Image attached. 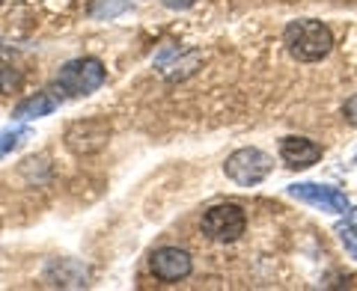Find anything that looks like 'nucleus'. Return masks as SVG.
<instances>
[{"instance_id": "9d476101", "label": "nucleus", "mask_w": 357, "mask_h": 291, "mask_svg": "<svg viewBox=\"0 0 357 291\" xmlns=\"http://www.w3.org/2000/svg\"><path fill=\"white\" fill-rule=\"evenodd\" d=\"M60 102H63V95L57 93V89H45V93H36L33 98H27V102H21L15 107V119L27 122V119L48 116V113H54V110L60 107Z\"/></svg>"}, {"instance_id": "6e6552de", "label": "nucleus", "mask_w": 357, "mask_h": 291, "mask_svg": "<svg viewBox=\"0 0 357 291\" xmlns=\"http://www.w3.org/2000/svg\"><path fill=\"white\" fill-rule=\"evenodd\" d=\"M199 65V54L197 51H178L173 45H167V48L158 54V60H155V69L161 72V77L167 81H185V77H191Z\"/></svg>"}, {"instance_id": "1a4fd4ad", "label": "nucleus", "mask_w": 357, "mask_h": 291, "mask_svg": "<svg viewBox=\"0 0 357 291\" xmlns=\"http://www.w3.org/2000/svg\"><path fill=\"white\" fill-rule=\"evenodd\" d=\"M280 158L292 170H307L321 158V146L307 137H283L280 140Z\"/></svg>"}, {"instance_id": "dca6fc26", "label": "nucleus", "mask_w": 357, "mask_h": 291, "mask_svg": "<svg viewBox=\"0 0 357 291\" xmlns=\"http://www.w3.org/2000/svg\"><path fill=\"white\" fill-rule=\"evenodd\" d=\"M0 3H3V0H0Z\"/></svg>"}, {"instance_id": "f8f14e48", "label": "nucleus", "mask_w": 357, "mask_h": 291, "mask_svg": "<svg viewBox=\"0 0 357 291\" xmlns=\"http://www.w3.org/2000/svg\"><path fill=\"white\" fill-rule=\"evenodd\" d=\"M128 3H131V0H98V3L93 6V15H96V18H105V15L114 18V15H119Z\"/></svg>"}, {"instance_id": "f3484780", "label": "nucleus", "mask_w": 357, "mask_h": 291, "mask_svg": "<svg viewBox=\"0 0 357 291\" xmlns=\"http://www.w3.org/2000/svg\"><path fill=\"white\" fill-rule=\"evenodd\" d=\"M354 161H357V158H354Z\"/></svg>"}, {"instance_id": "39448f33", "label": "nucleus", "mask_w": 357, "mask_h": 291, "mask_svg": "<svg viewBox=\"0 0 357 291\" xmlns=\"http://www.w3.org/2000/svg\"><path fill=\"white\" fill-rule=\"evenodd\" d=\"M107 140H110V122L98 119V116L75 122V125H69V131H66V146H69L75 155L102 152L107 146Z\"/></svg>"}, {"instance_id": "f03ea898", "label": "nucleus", "mask_w": 357, "mask_h": 291, "mask_svg": "<svg viewBox=\"0 0 357 291\" xmlns=\"http://www.w3.org/2000/svg\"><path fill=\"white\" fill-rule=\"evenodd\" d=\"M105 65L98 63L96 57H81V60H72L66 63L60 74H57V89L60 95H69V98H81L96 93L98 86L105 84Z\"/></svg>"}, {"instance_id": "ddd939ff", "label": "nucleus", "mask_w": 357, "mask_h": 291, "mask_svg": "<svg viewBox=\"0 0 357 291\" xmlns=\"http://www.w3.org/2000/svg\"><path fill=\"white\" fill-rule=\"evenodd\" d=\"M340 241L345 244V250L357 259V229L354 226H340Z\"/></svg>"}, {"instance_id": "20e7f679", "label": "nucleus", "mask_w": 357, "mask_h": 291, "mask_svg": "<svg viewBox=\"0 0 357 291\" xmlns=\"http://www.w3.org/2000/svg\"><path fill=\"white\" fill-rule=\"evenodd\" d=\"M271 158H268L265 152L259 149H238V152H232L227 164H223V170H227V175L232 178L236 184L241 187H253V184H259L262 178H268V173H271Z\"/></svg>"}, {"instance_id": "0eeeda50", "label": "nucleus", "mask_w": 357, "mask_h": 291, "mask_svg": "<svg viewBox=\"0 0 357 291\" xmlns=\"http://www.w3.org/2000/svg\"><path fill=\"white\" fill-rule=\"evenodd\" d=\"M194 262L191 255L178 247H161L152 255V274L161 279V283H178V279L191 276Z\"/></svg>"}, {"instance_id": "9b49d317", "label": "nucleus", "mask_w": 357, "mask_h": 291, "mask_svg": "<svg viewBox=\"0 0 357 291\" xmlns=\"http://www.w3.org/2000/svg\"><path fill=\"white\" fill-rule=\"evenodd\" d=\"M30 137V128L27 125H15V128H6L0 131V158H6L13 149H18L21 143Z\"/></svg>"}, {"instance_id": "f257e3e1", "label": "nucleus", "mask_w": 357, "mask_h": 291, "mask_svg": "<svg viewBox=\"0 0 357 291\" xmlns=\"http://www.w3.org/2000/svg\"><path fill=\"white\" fill-rule=\"evenodd\" d=\"M283 45L298 63H319L333 51V33L316 18H298L283 30Z\"/></svg>"}, {"instance_id": "7ed1b4c3", "label": "nucleus", "mask_w": 357, "mask_h": 291, "mask_svg": "<svg viewBox=\"0 0 357 291\" xmlns=\"http://www.w3.org/2000/svg\"><path fill=\"white\" fill-rule=\"evenodd\" d=\"M244 229H248V214H244L238 205H232V203L211 205L203 214V232L218 244L238 241L244 235Z\"/></svg>"}, {"instance_id": "2eb2a0df", "label": "nucleus", "mask_w": 357, "mask_h": 291, "mask_svg": "<svg viewBox=\"0 0 357 291\" xmlns=\"http://www.w3.org/2000/svg\"><path fill=\"white\" fill-rule=\"evenodd\" d=\"M161 3H164L167 9H188V6H194L197 0H161Z\"/></svg>"}, {"instance_id": "423d86ee", "label": "nucleus", "mask_w": 357, "mask_h": 291, "mask_svg": "<svg viewBox=\"0 0 357 291\" xmlns=\"http://www.w3.org/2000/svg\"><path fill=\"white\" fill-rule=\"evenodd\" d=\"M289 196L301 199L312 208H321V211H331V214H345L351 211V203L342 190L331 187V184H312V182H301V184H292L289 187Z\"/></svg>"}, {"instance_id": "4468645a", "label": "nucleus", "mask_w": 357, "mask_h": 291, "mask_svg": "<svg viewBox=\"0 0 357 291\" xmlns=\"http://www.w3.org/2000/svg\"><path fill=\"white\" fill-rule=\"evenodd\" d=\"M342 116H345V122H351V125H357V95H351L349 102H345Z\"/></svg>"}]
</instances>
